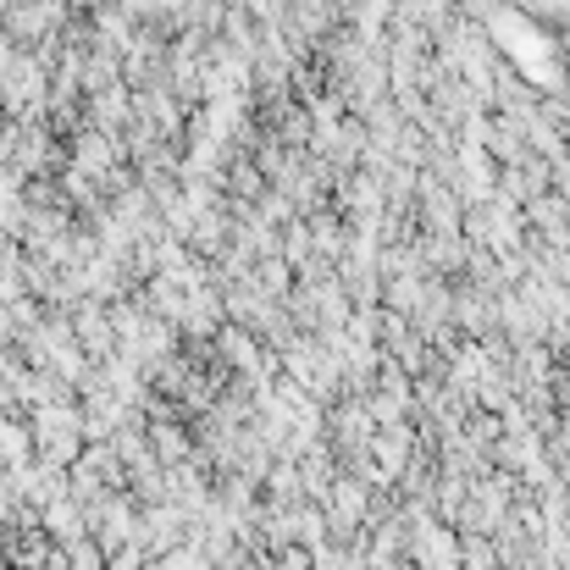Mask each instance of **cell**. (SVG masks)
I'll return each instance as SVG.
<instances>
[{"mask_svg": "<svg viewBox=\"0 0 570 570\" xmlns=\"http://www.w3.org/2000/svg\"><path fill=\"white\" fill-rule=\"evenodd\" d=\"M404 554L415 560V570H460V532L449 521H421L410 527Z\"/></svg>", "mask_w": 570, "mask_h": 570, "instance_id": "obj_1", "label": "cell"}, {"mask_svg": "<svg viewBox=\"0 0 570 570\" xmlns=\"http://www.w3.org/2000/svg\"><path fill=\"white\" fill-rule=\"evenodd\" d=\"M460 570H499L493 538H465V532H460Z\"/></svg>", "mask_w": 570, "mask_h": 570, "instance_id": "obj_2", "label": "cell"}]
</instances>
